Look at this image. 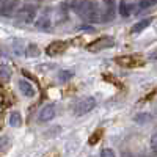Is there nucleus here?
<instances>
[{"label": "nucleus", "instance_id": "obj_10", "mask_svg": "<svg viewBox=\"0 0 157 157\" xmlns=\"http://www.w3.org/2000/svg\"><path fill=\"white\" fill-rule=\"evenodd\" d=\"M19 91L22 93V96L25 98H33L35 96V88L29 80H19Z\"/></svg>", "mask_w": 157, "mask_h": 157}, {"label": "nucleus", "instance_id": "obj_14", "mask_svg": "<svg viewBox=\"0 0 157 157\" xmlns=\"http://www.w3.org/2000/svg\"><path fill=\"white\" fill-rule=\"evenodd\" d=\"M11 77V71L8 66H5V64H0V80L2 82H8Z\"/></svg>", "mask_w": 157, "mask_h": 157}, {"label": "nucleus", "instance_id": "obj_18", "mask_svg": "<svg viewBox=\"0 0 157 157\" xmlns=\"http://www.w3.org/2000/svg\"><path fill=\"white\" fill-rule=\"evenodd\" d=\"M149 118H151V116H149L148 113H141V115H137V116H135V121H137V123H145V121L149 120Z\"/></svg>", "mask_w": 157, "mask_h": 157}, {"label": "nucleus", "instance_id": "obj_17", "mask_svg": "<svg viewBox=\"0 0 157 157\" xmlns=\"http://www.w3.org/2000/svg\"><path fill=\"white\" fill-rule=\"evenodd\" d=\"M71 77H72V72H69V71H63V72H60V75H58L60 82H66L68 78H71Z\"/></svg>", "mask_w": 157, "mask_h": 157}, {"label": "nucleus", "instance_id": "obj_3", "mask_svg": "<svg viewBox=\"0 0 157 157\" xmlns=\"http://www.w3.org/2000/svg\"><path fill=\"white\" fill-rule=\"evenodd\" d=\"M96 99L94 98H85V99H82V101H78L77 102V105H75V110H74V113L77 115V116H82V115H86V113H90L91 110H93L94 107H96Z\"/></svg>", "mask_w": 157, "mask_h": 157}, {"label": "nucleus", "instance_id": "obj_11", "mask_svg": "<svg viewBox=\"0 0 157 157\" xmlns=\"http://www.w3.org/2000/svg\"><path fill=\"white\" fill-rule=\"evenodd\" d=\"M151 21L152 19H143V21H140V22H137L132 29H130V33L132 35H138L140 32H143L146 27H149V24H151Z\"/></svg>", "mask_w": 157, "mask_h": 157}, {"label": "nucleus", "instance_id": "obj_4", "mask_svg": "<svg viewBox=\"0 0 157 157\" xmlns=\"http://www.w3.org/2000/svg\"><path fill=\"white\" fill-rule=\"evenodd\" d=\"M116 63L124 68H135V66H141L143 60L140 55H123L116 58Z\"/></svg>", "mask_w": 157, "mask_h": 157}, {"label": "nucleus", "instance_id": "obj_21", "mask_svg": "<svg viewBox=\"0 0 157 157\" xmlns=\"http://www.w3.org/2000/svg\"><path fill=\"white\" fill-rule=\"evenodd\" d=\"M29 50H30V52H29V55H38V54H39L38 49H36V46H33V44L29 46Z\"/></svg>", "mask_w": 157, "mask_h": 157}, {"label": "nucleus", "instance_id": "obj_16", "mask_svg": "<svg viewBox=\"0 0 157 157\" xmlns=\"http://www.w3.org/2000/svg\"><path fill=\"white\" fill-rule=\"evenodd\" d=\"M36 25H38L39 29H43V30H47V29H50V19L44 16V17H41V19L36 22Z\"/></svg>", "mask_w": 157, "mask_h": 157}, {"label": "nucleus", "instance_id": "obj_20", "mask_svg": "<svg viewBox=\"0 0 157 157\" xmlns=\"http://www.w3.org/2000/svg\"><path fill=\"white\" fill-rule=\"evenodd\" d=\"M151 148H152V151L157 149V134H152V137H151Z\"/></svg>", "mask_w": 157, "mask_h": 157}, {"label": "nucleus", "instance_id": "obj_7", "mask_svg": "<svg viewBox=\"0 0 157 157\" xmlns=\"http://www.w3.org/2000/svg\"><path fill=\"white\" fill-rule=\"evenodd\" d=\"M66 49H68V43H64V41H54V43H50L47 46L46 54L50 55V57H57V55L63 54Z\"/></svg>", "mask_w": 157, "mask_h": 157}, {"label": "nucleus", "instance_id": "obj_9", "mask_svg": "<svg viewBox=\"0 0 157 157\" xmlns=\"http://www.w3.org/2000/svg\"><path fill=\"white\" fill-rule=\"evenodd\" d=\"M17 0H0V16H10L16 10Z\"/></svg>", "mask_w": 157, "mask_h": 157}, {"label": "nucleus", "instance_id": "obj_22", "mask_svg": "<svg viewBox=\"0 0 157 157\" xmlns=\"http://www.w3.org/2000/svg\"><path fill=\"white\" fill-rule=\"evenodd\" d=\"M93 135H94V137L90 140V143H91V145H94V143H96V140H99V138H101V130H98V132H94Z\"/></svg>", "mask_w": 157, "mask_h": 157}, {"label": "nucleus", "instance_id": "obj_8", "mask_svg": "<svg viewBox=\"0 0 157 157\" xmlns=\"http://www.w3.org/2000/svg\"><path fill=\"white\" fill-rule=\"evenodd\" d=\"M57 112H55V105L54 104H47V105H44L41 110H39V121H43V123H49L52 121L55 118Z\"/></svg>", "mask_w": 157, "mask_h": 157}, {"label": "nucleus", "instance_id": "obj_19", "mask_svg": "<svg viewBox=\"0 0 157 157\" xmlns=\"http://www.w3.org/2000/svg\"><path fill=\"white\" fill-rule=\"evenodd\" d=\"M152 3H154V0H140L138 6H140L141 10H145V8H149Z\"/></svg>", "mask_w": 157, "mask_h": 157}, {"label": "nucleus", "instance_id": "obj_6", "mask_svg": "<svg viewBox=\"0 0 157 157\" xmlns=\"http://www.w3.org/2000/svg\"><path fill=\"white\" fill-rule=\"evenodd\" d=\"M101 11V17L99 21L102 22H109L115 17V0H104V10Z\"/></svg>", "mask_w": 157, "mask_h": 157}, {"label": "nucleus", "instance_id": "obj_1", "mask_svg": "<svg viewBox=\"0 0 157 157\" xmlns=\"http://www.w3.org/2000/svg\"><path fill=\"white\" fill-rule=\"evenodd\" d=\"M74 10L83 21L91 22V24L99 22L101 11H99V6L94 2H90V0H80V2L74 3Z\"/></svg>", "mask_w": 157, "mask_h": 157}, {"label": "nucleus", "instance_id": "obj_23", "mask_svg": "<svg viewBox=\"0 0 157 157\" xmlns=\"http://www.w3.org/2000/svg\"><path fill=\"white\" fill-rule=\"evenodd\" d=\"M101 155H110V157H112V155H115V152H113L112 149H102V151H101Z\"/></svg>", "mask_w": 157, "mask_h": 157}, {"label": "nucleus", "instance_id": "obj_13", "mask_svg": "<svg viewBox=\"0 0 157 157\" xmlns=\"http://www.w3.org/2000/svg\"><path fill=\"white\" fill-rule=\"evenodd\" d=\"M132 11H134V5L127 3L126 0H123V2L120 3V14L123 17H129L130 14H132Z\"/></svg>", "mask_w": 157, "mask_h": 157}, {"label": "nucleus", "instance_id": "obj_2", "mask_svg": "<svg viewBox=\"0 0 157 157\" xmlns=\"http://www.w3.org/2000/svg\"><path fill=\"white\" fill-rule=\"evenodd\" d=\"M36 13H38V8L36 5L33 3H25L19 11H17V21L22 22V24H32L36 17Z\"/></svg>", "mask_w": 157, "mask_h": 157}, {"label": "nucleus", "instance_id": "obj_15", "mask_svg": "<svg viewBox=\"0 0 157 157\" xmlns=\"http://www.w3.org/2000/svg\"><path fill=\"white\" fill-rule=\"evenodd\" d=\"M10 145H11V140H10V137H6V135L0 137V149H2L3 152H6V151H8Z\"/></svg>", "mask_w": 157, "mask_h": 157}, {"label": "nucleus", "instance_id": "obj_12", "mask_svg": "<svg viewBox=\"0 0 157 157\" xmlns=\"http://www.w3.org/2000/svg\"><path fill=\"white\" fill-rule=\"evenodd\" d=\"M8 124L11 127H19L22 124V116L19 112H11L10 116H8Z\"/></svg>", "mask_w": 157, "mask_h": 157}, {"label": "nucleus", "instance_id": "obj_5", "mask_svg": "<svg viewBox=\"0 0 157 157\" xmlns=\"http://www.w3.org/2000/svg\"><path fill=\"white\" fill-rule=\"evenodd\" d=\"M110 46H113V39L110 36H101V38L96 39V41L88 44V50L90 52H99V50H104V49H107Z\"/></svg>", "mask_w": 157, "mask_h": 157}]
</instances>
